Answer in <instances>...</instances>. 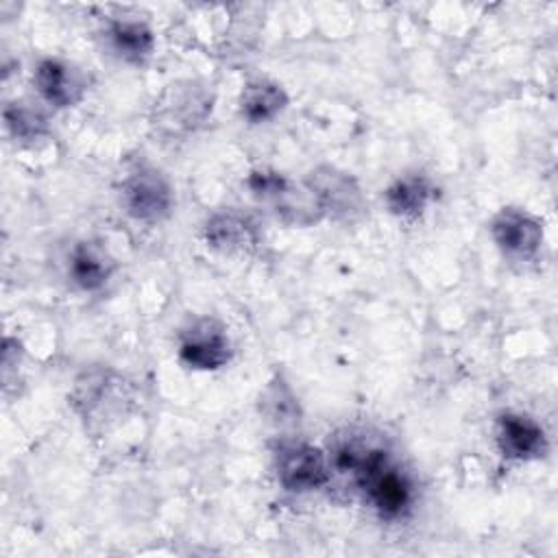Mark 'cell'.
Masks as SVG:
<instances>
[{"mask_svg":"<svg viewBox=\"0 0 558 558\" xmlns=\"http://www.w3.org/2000/svg\"><path fill=\"white\" fill-rule=\"evenodd\" d=\"M490 233L495 244L508 255L517 259H527L536 255L543 244V225L538 218L523 209L506 207L501 209L493 222Z\"/></svg>","mask_w":558,"mask_h":558,"instance_id":"8992f818","label":"cell"},{"mask_svg":"<svg viewBox=\"0 0 558 558\" xmlns=\"http://www.w3.org/2000/svg\"><path fill=\"white\" fill-rule=\"evenodd\" d=\"M434 198V185L423 174H405L388 185L384 192L386 207L397 218H418Z\"/></svg>","mask_w":558,"mask_h":558,"instance_id":"7c38bea8","label":"cell"},{"mask_svg":"<svg viewBox=\"0 0 558 558\" xmlns=\"http://www.w3.org/2000/svg\"><path fill=\"white\" fill-rule=\"evenodd\" d=\"M246 185L248 190L262 198V201H277L283 196V192L290 187V181L277 172V170H270V168H257L248 174L246 179Z\"/></svg>","mask_w":558,"mask_h":558,"instance_id":"9a60e30c","label":"cell"},{"mask_svg":"<svg viewBox=\"0 0 558 558\" xmlns=\"http://www.w3.org/2000/svg\"><path fill=\"white\" fill-rule=\"evenodd\" d=\"M174 192L168 179L153 170L140 168L122 183V207L140 222H159L170 216Z\"/></svg>","mask_w":558,"mask_h":558,"instance_id":"7a4b0ae2","label":"cell"},{"mask_svg":"<svg viewBox=\"0 0 558 558\" xmlns=\"http://www.w3.org/2000/svg\"><path fill=\"white\" fill-rule=\"evenodd\" d=\"M240 116L248 124H264L277 118L288 107L286 89L268 78H257L246 83L240 94Z\"/></svg>","mask_w":558,"mask_h":558,"instance_id":"8fae6325","label":"cell"},{"mask_svg":"<svg viewBox=\"0 0 558 558\" xmlns=\"http://www.w3.org/2000/svg\"><path fill=\"white\" fill-rule=\"evenodd\" d=\"M203 238L209 248L225 255H235V253H246L255 248L259 240V231L251 216L235 209H227V211L214 214L205 222Z\"/></svg>","mask_w":558,"mask_h":558,"instance_id":"9c48e42d","label":"cell"},{"mask_svg":"<svg viewBox=\"0 0 558 558\" xmlns=\"http://www.w3.org/2000/svg\"><path fill=\"white\" fill-rule=\"evenodd\" d=\"M329 462L318 447L305 442H292L279 449L277 456V475L279 484L288 493H312L327 484Z\"/></svg>","mask_w":558,"mask_h":558,"instance_id":"3957f363","label":"cell"},{"mask_svg":"<svg viewBox=\"0 0 558 558\" xmlns=\"http://www.w3.org/2000/svg\"><path fill=\"white\" fill-rule=\"evenodd\" d=\"M113 268L116 264L102 246L92 242H81L74 246L70 255L68 272L76 288L85 292H96L109 281Z\"/></svg>","mask_w":558,"mask_h":558,"instance_id":"30bf717a","label":"cell"},{"mask_svg":"<svg viewBox=\"0 0 558 558\" xmlns=\"http://www.w3.org/2000/svg\"><path fill=\"white\" fill-rule=\"evenodd\" d=\"M231 342L214 320H198L181 336L179 360L194 371H218L231 360Z\"/></svg>","mask_w":558,"mask_h":558,"instance_id":"277c9868","label":"cell"},{"mask_svg":"<svg viewBox=\"0 0 558 558\" xmlns=\"http://www.w3.org/2000/svg\"><path fill=\"white\" fill-rule=\"evenodd\" d=\"M33 81L39 96L57 109L74 107L81 102L87 87L85 74L63 59H44L37 65Z\"/></svg>","mask_w":558,"mask_h":558,"instance_id":"ba28073f","label":"cell"},{"mask_svg":"<svg viewBox=\"0 0 558 558\" xmlns=\"http://www.w3.org/2000/svg\"><path fill=\"white\" fill-rule=\"evenodd\" d=\"M209 111L211 94L192 81L172 85L157 102V120L170 131H192L205 122Z\"/></svg>","mask_w":558,"mask_h":558,"instance_id":"5b68a950","label":"cell"},{"mask_svg":"<svg viewBox=\"0 0 558 558\" xmlns=\"http://www.w3.org/2000/svg\"><path fill=\"white\" fill-rule=\"evenodd\" d=\"M4 124L9 133L24 142H35L48 133V118L31 102H11L4 109Z\"/></svg>","mask_w":558,"mask_h":558,"instance_id":"5bb4252c","label":"cell"},{"mask_svg":"<svg viewBox=\"0 0 558 558\" xmlns=\"http://www.w3.org/2000/svg\"><path fill=\"white\" fill-rule=\"evenodd\" d=\"M497 447L504 458L517 462L538 460L547 451V438L543 427L517 412H506L497 421Z\"/></svg>","mask_w":558,"mask_h":558,"instance_id":"52a82bcc","label":"cell"},{"mask_svg":"<svg viewBox=\"0 0 558 558\" xmlns=\"http://www.w3.org/2000/svg\"><path fill=\"white\" fill-rule=\"evenodd\" d=\"M307 190L314 196L323 216L336 220H355L366 211V198L357 181L331 166H320L310 172Z\"/></svg>","mask_w":558,"mask_h":558,"instance_id":"6da1fadb","label":"cell"},{"mask_svg":"<svg viewBox=\"0 0 558 558\" xmlns=\"http://www.w3.org/2000/svg\"><path fill=\"white\" fill-rule=\"evenodd\" d=\"M107 35L113 52L126 63H144L153 54V31L140 20H116Z\"/></svg>","mask_w":558,"mask_h":558,"instance_id":"4fadbf2b","label":"cell"}]
</instances>
